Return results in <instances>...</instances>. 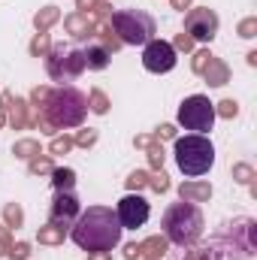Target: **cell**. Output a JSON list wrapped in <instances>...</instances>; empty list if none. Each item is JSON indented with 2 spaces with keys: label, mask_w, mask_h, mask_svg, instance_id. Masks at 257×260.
<instances>
[{
  "label": "cell",
  "mask_w": 257,
  "mask_h": 260,
  "mask_svg": "<svg viewBox=\"0 0 257 260\" xmlns=\"http://www.w3.org/2000/svg\"><path fill=\"white\" fill-rule=\"evenodd\" d=\"M70 236L82 251H112L121 242V224L109 206H88L70 227Z\"/></svg>",
  "instance_id": "cell-1"
},
{
  "label": "cell",
  "mask_w": 257,
  "mask_h": 260,
  "mask_svg": "<svg viewBox=\"0 0 257 260\" xmlns=\"http://www.w3.org/2000/svg\"><path fill=\"white\" fill-rule=\"evenodd\" d=\"M160 227H164L167 242H173V245H179V248H191V245L200 242L206 221H203V212H200L197 203H185V200H182V203H173V206L164 212Z\"/></svg>",
  "instance_id": "cell-2"
},
{
  "label": "cell",
  "mask_w": 257,
  "mask_h": 260,
  "mask_svg": "<svg viewBox=\"0 0 257 260\" xmlns=\"http://www.w3.org/2000/svg\"><path fill=\"white\" fill-rule=\"evenodd\" d=\"M40 112H46V118L58 130L79 127L85 121V115H88V97L79 88H52L49 103Z\"/></svg>",
  "instance_id": "cell-3"
},
{
  "label": "cell",
  "mask_w": 257,
  "mask_h": 260,
  "mask_svg": "<svg viewBox=\"0 0 257 260\" xmlns=\"http://www.w3.org/2000/svg\"><path fill=\"white\" fill-rule=\"evenodd\" d=\"M215 242L224 248V254L233 260H251L257 251V221L254 218H236L224 224L215 233Z\"/></svg>",
  "instance_id": "cell-4"
},
{
  "label": "cell",
  "mask_w": 257,
  "mask_h": 260,
  "mask_svg": "<svg viewBox=\"0 0 257 260\" xmlns=\"http://www.w3.org/2000/svg\"><path fill=\"white\" fill-rule=\"evenodd\" d=\"M176 164L185 176H203L215 164V145L203 133L176 136Z\"/></svg>",
  "instance_id": "cell-5"
},
{
  "label": "cell",
  "mask_w": 257,
  "mask_h": 260,
  "mask_svg": "<svg viewBox=\"0 0 257 260\" xmlns=\"http://www.w3.org/2000/svg\"><path fill=\"white\" fill-rule=\"evenodd\" d=\"M109 24L115 27L121 46H145L148 40H154V18L142 9H121L112 12Z\"/></svg>",
  "instance_id": "cell-6"
},
{
  "label": "cell",
  "mask_w": 257,
  "mask_h": 260,
  "mask_svg": "<svg viewBox=\"0 0 257 260\" xmlns=\"http://www.w3.org/2000/svg\"><path fill=\"white\" fill-rule=\"evenodd\" d=\"M215 103L203 94H191L182 100L179 106V124L185 130H194V133H209L212 124H215Z\"/></svg>",
  "instance_id": "cell-7"
},
{
  "label": "cell",
  "mask_w": 257,
  "mask_h": 260,
  "mask_svg": "<svg viewBox=\"0 0 257 260\" xmlns=\"http://www.w3.org/2000/svg\"><path fill=\"white\" fill-rule=\"evenodd\" d=\"M46 70L55 82H73L85 73V55H82V49L52 46L46 55Z\"/></svg>",
  "instance_id": "cell-8"
},
{
  "label": "cell",
  "mask_w": 257,
  "mask_h": 260,
  "mask_svg": "<svg viewBox=\"0 0 257 260\" xmlns=\"http://www.w3.org/2000/svg\"><path fill=\"white\" fill-rule=\"evenodd\" d=\"M218 27H221V21H218L215 9H209V6L188 9V18H185V34L191 37L194 43H197V40H200V43H212V40H215V34H218Z\"/></svg>",
  "instance_id": "cell-9"
},
{
  "label": "cell",
  "mask_w": 257,
  "mask_h": 260,
  "mask_svg": "<svg viewBox=\"0 0 257 260\" xmlns=\"http://www.w3.org/2000/svg\"><path fill=\"white\" fill-rule=\"evenodd\" d=\"M115 215H118L121 230H139V227H145V221L151 215V206H148V200L142 194H127L118 200Z\"/></svg>",
  "instance_id": "cell-10"
},
{
  "label": "cell",
  "mask_w": 257,
  "mask_h": 260,
  "mask_svg": "<svg viewBox=\"0 0 257 260\" xmlns=\"http://www.w3.org/2000/svg\"><path fill=\"white\" fill-rule=\"evenodd\" d=\"M176 49L167 43V40H148L145 43V49H142V67L148 70V73H170L173 67H176Z\"/></svg>",
  "instance_id": "cell-11"
},
{
  "label": "cell",
  "mask_w": 257,
  "mask_h": 260,
  "mask_svg": "<svg viewBox=\"0 0 257 260\" xmlns=\"http://www.w3.org/2000/svg\"><path fill=\"white\" fill-rule=\"evenodd\" d=\"M79 218V200L70 191H58L49 209V224L55 227H73V221Z\"/></svg>",
  "instance_id": "cell-12"
},
{
  "label": "cell",
  "mask_w": 257,
  "mask_h": 260,
  "mask_svg": "<svg viewBox=\"0 0 257 260\" xmlns=\"http://www.w3.org/2000/svg\"><path fill=\"white\" fill-rule=\"evenodd\" d=\"M64 30L73 37V40H88V37H94L97 21L88 18L85 12H70V15L64 18Z\"/></svg>",
  "instance_id": "cell-13"
},
{
  "label": "cell",
  "mask_w": 257,
  "mask_h": 260,
  "mask_svg": "<svg viewBox=\"0 0 257 260\" xmlns=\"http://www.w3.org/2000/svg\"><path fill=\"white\" fill-rule=\"evenodd\" d=\"M167 251H170V242H167L164 233L160 236H148V239L139 242V257L142 260H164Z\"/></svg>",
  "instance_id": "cell-14"
},
{
  "label": "cell",
  "mask_w": 257,
  "mask_h": 260,
  "mask_svg": "<svg viewBox=\"0 0 257 260\" xmlns=\"http://www.w3.org/2000/svg\"><path fill=\"white\" fill-rule=\"evenodd\" d=\"M182 260H230V257H227L224 248L212 239V242H206V245H191V248L182 254Z\"/></svg>",
  "instance_id": "cell-15"
},
{
  "label": "cell",
  "mask_w": 257,
  "mask_h": 260,
  "mask_svg": "<svg viewBox=\"0 0 257 260\" xmlns=\"http://www.w3.org/2000/svg\"><path fill=\"white\" fill-rule=\"evenodd\" d=\"M179 197L185 203H206V200H212V185L209 182H182Z\"/></svg>",
  "instance_id": "cell-16"
},
{
  "label": "cell",
  "mask_w": 257,
  "mask_h": 260,
  "mask_svg": "<svg viewBox=\"0 0 257 260\" xmlns=\"http://www.w3.org/2000/svg\"><path fill=\"white\" fill-rule=\"evenodd\" d=\"M203 79H206V85L221 88V85H227V82H230V67L224 64L221 58H215V55H212V61H209V67H206Z\"/></svg>",
  "instance_id": "cell-17"
},
{
  "label": "cell",
  "mask_w": 257,
  "mask_h": 260,
  "mask_svg": "<svg viewBox=\"0 0 257 260\" xmlns=\"http://www.w3.org/2000/svg\"><path fill=\"white\" fill-rule=\"evenodd\" d=\"M6 109H9L6 121H9V124H12L15 130H24L27 124H30V115H27L30 103H27V100H21V97H12V103H9Z\"/></svg>",
  "instance_id": "cell-18"
},
{
  "label": "cell",
  "mask_w": 257,
  "mask_h": 260,
  "mask_svg": "<svg viewBox=\"0 0 257 260\" xmlns=\"http://www.w3.org/2000/svg\"><path fill=\"white\" fill-rule=\"evenodd\" d=\"M94 37H100V46L112 55V52H118L121 49V40H118V34H115V27L109 24V18H103V21H97V30H94Z\"/></svg>",
  "instance_id": "cell-19"
},
{
  "label": "cell",
  "mask_w": 257,
  "mask_h": 260,
  "mask_svg": "<svg viewBox=\"0 0 257 260\" xmlns=\"http://www.w3.org/2000/svg\"><path fill=\"white\" fill-rule=\"evenodd\" d=\"M58 21H61V9H58V6H43V9L34 15V27H37V34H49V27L58 24Z\"/></svg>",
  "instance_id": "cell-20"
},
{
  "label": "cell",
  "mask_w": 257,
  "mask_h": 260,
  "mask_svg": "<svg viewBox=\"0 0 257 260\" xmlns=\"http://www.w3.org/2000/svg\"><path fill=\"white\" fill-rule=\"evenodd\" d=\"M76 9L79 12H85L88 18H97V21H103V18H109V3L106 0H76Z\"/></svg>",
  "instance_id": "cell-21"
},
{
  "label": "cell",
  "mask_w": 257,
  "mask_h": 260,
  "mask_svg": "<svg viewBox=\"0 0 257 260\" xmlns=\"http://www.w3.org/2000/svg\"><path fill=\"white\" fill-rule=\"evenodd\" d=\"M82 55H85V67L88 70H106L109 67V58H112L103 46H88Z\"/></svg>",
  "instance_id": "cell-22"
},
{
  "label": "cell",
  "mask_w": 257,
  "mask_h": 260,
  "mask_svg": "<svg viewBox=\"0 0 257 260\" xmlns=\"http://www.w3.org/2000/svg\"><path fill=\"white\" fill-rule=\"evenodd\" d=\"M67 236V227H55V224H46V227H40L37 230V239H40V245H61Z\"/></svg>",
  "instance_id": "cell-23"
},
{
  "label": "cell",
  "mask_w": 257,
  "mask_h": 260,
  "mask_svg": "<svg viewBox=\"0 0 257 260\" xmlns=\"http://www.w3.org/2000/svg\"><path fill=\"white\" fill-rule=\"evenodd\" d=\"M52 185H55V191H73L76 173H73L70 167H55V170H52Z\"/></svg>",
  "instance_id": "cell-24"
},
{
  "label": "cell",
  "mask_w": 257,
  "mask_h": 260,
  "mask_svg": "<svg viewBox=\"0 0 257 260\" xmlns=\"http://www.w3.org/2000/svg\"><path fill=\"white\" fill-rule=\"evenodd\" d=\"M12 154L21 157V160H30V157H37V154H43V151H40V139H18V142L12 145Z\"/></svg>",
  "instance_id": "cell-25"
},
{
  "label": "cell",
  "mask_w": 257,
  "mask_h": 260,
  "mask_svg": "<svg viewBox=\"0 0 257 260\" xmlns=\"http://www.w3.org/2000/svg\"><path fill=\"white\" fill-rule=\"evenodd\" d=\"M109 106H112V103H109V97H106L100 88H91V94H88V109H91L94 115H106V112H109Z\"/></svg>",
  "instance_id": "cell-26"
},
{
  "label": "cell",
  "mask_w": 257,
  "mask_h": 260,
  "mask_svg": "<svg viewBox=\"0 0 257 260\" xmlns=\"http://www.w3.org/2000/svg\"><path fill=\"white\" fill-rule=\"evenodd\" d=\"M145 154H148V164H151V170H164V160H167V154H164V145H160V139H148V145H145Z\"/></svg>",
  "instance_id": "cell-27"
},
{
  "label": "cell",
  "mask_w": 257,
  "mask_h": 260,
  "mask_svg": "<svg viewBox=\"0 0 257 260\" xmlns=\"http://www.w3.org/2000/svg\"><path fill=\"white\" fill-rule=\"evenodd\" d=\"M3 224H6L9 230H12V227L18 230V227L24 224V209H21L18 203H6V206H3Z\"/></svg>",
  "instance_id": "cell-28"
},
{
  "label": "cell",
  "mask_w": 257,
  "mask_h": 260,
  "mask_svg": "<svg viewBox=\"0 0 257 260\" xmlns=\"http://www.w3.org/2000/svg\"><path fill=\"white\" fill-rule=\"evenodd\" d=\"M52 157L49 154H37V157H30L27 160V173L30 176H52Z\"/></svg>",
  "instance_id": "cell-29"
},
{
  "label": "cell",
  "mask_w": 257,
  "mask_h": 260,
  "mask_svg": "<svg viewBox=\"0 0 257 260\" xmlns=\"http://www.w3.org/2000/svg\"><path fill=\"white\" fill-rule=\"evenodd\" d=\"M49 49H52V40H49V34H37V37L30 40V46H27L30 58H46V55H49Z\"/></svg>",
  "instance_id": "cell-30"
},
{
  "label": "cell",
  "mask_w": 257,
  "mask_h": 260,
  "mask_svg": "<svg viewBox=\"0 0 257 260\" xmlns=\"http://www.w3.org/2000/svg\"><path fill=\"white\" fill-rule=\"evenodd\" d=\"M124 185H127L130 194H139L142 188H148V173L145 170H133L127 179H124Z\"/></svg>",
  "instance_id": "cell-31"
},
{
  "label": "cell",
  "mask_w": 257,
  "mask_h": 260,
  "mask_svg": "<svg viewBox=\"0 0 257 260\" xmlns=\"http://www.w3.org/2000/svg\"><path fill=\"white\" fill-rule=\"evenodd\" d=\"M257 179L254 167L251 164H233V182H239V185H251Z\"/></svg>",
  "instance_id": "cell-32"
},
{
  "label": "cell",
  "mask_w": 257,
  "mask_h": 260,
  "mask_svg": "<svg viewBox=\"0 0 257 260\" xmlns=\"http://www.w3.org/2000/svg\"><path fill=\"white\" fill-rule=\"evenodd\" d=\"M49 94H52V88L49 85H40V88H34L30 91V109H46V103H49Z\"/></svg>",
  "instance_id": "cell-33"
},
{
  "label": "cell",
  "mask_w": 257,
  "mask_h": 260,
  "mask_svg": "<svg viewBox=\"0 0 257 260\" xmlns=\"http://www.w3.org/2000/svg\"><path fill=\"white\" fill-rule=\"evenodd\" d=\"M148 188H151L154 194H167V191H170L173 185H170V176H167L164 170H157L154 176H148Z\"/></svg>",
  "instance_id": "cell-34"
},
{
  "label": "cell",
  "mask_w": 257,
  "mask_h": 260,
  "mask_svg": "<svg viewBox=\"0 0 257 260\" xmlns=\"http://www.w3.org/2000/svg\"><path fill=\"white\" fill-rule=\"evenodd\" d=\"M215 115H221V118H236V115H239V103L227 97V100L215 103Z\"/></svg>",
  "instance_id": "cell-35"
},
{
  "label": "cell",
  "mask_w": 257,
  "mask_h": 260,
  "mask_svg": "<svg viewBox=\"0 0 257 260\" xmlns=\"http://www.w3.org/2000/svg\"><path fill=\"white\" fill-rule=\"evenodd\" d=\"M209 61H212V52H209V49H200V52H194L191 70L197 73V76H203V73H206V67H209Z\"/></svg>",
  "instance_id": "cell-36"
},
{
  "label": "cell",
  "mask_w": 257,
  "mask_h": 260,
  "mask_svg": "<svg viewBox=\"0 0 257 260\" xmlns=\"http://www.w3.org/2000/svg\"><path fill=\"white\" fill-rule=\"evenodd\" d=\"M70 148H73V136H52V142H49V151H52V154H67V151H70Z\"/></svg>",
  "instance_id": "cell-37"
},
{
  "label": "cell",
  "mask_w": 257,
  "mask_h": 260,
  "mask_svg": "<svg viewBox=\"0 0 257 260\" xmlns=\"http://www.w3.org/2000/svg\"><path fill=\"white\" fill-rule=\"evenodd\" d=\"M9 260H27L30 257V242H12L9 251H6Z\"/></svg>",
  "instance_id": "cell-38"
},
{
  "label": "cell",
  "mask_w": 257,
  "mask_h": 260,
  "mask_svg": "<svg viewBox=\"0 0 257 260\" xmlns=\"http://www.w3.org/2000/svg\"><path fill=\"white\" fill-rule=\"evenodd\" d=\"M94 142H97V130H91V127L79 130V133L73 136V145H79V148H91Z\"/></svg>",
  "instance_id": "cell-39"
},
{
  "label": "cell",
  "mask_w": 257,
  "mask_h": 260,
  "mask_svg": "<svg viewBox=\"0 0 257 260\" xmlns=\"http://www.w3.org/2000/svg\"><path fill=\"white\" fill-rule=\"evenodd\" d=\"M236 34H239L242 40L257 37V18H254V15H251V18H242V21H239V27H236Z\"/></svg>",
  "instance_id": "cell-40"
},
{
  "label": "cell",
  "mask_w": 257,
  "mask_h": 260,
  "mask_svg": "<svg viewBox=\"0 0 257 260\" xmlns=\"http://www.w3.org/2000/svg\"><path fill=\"white\" fill-rule=\"evenodd\" d=\"M170 46H173L176 52H191V49H194V40L188 37V34H176V40H173Z\"/></svg>",
  "instance_id": "cell-41"
},
{
  "label": "cell",
  "mask_w": 257,
  "mask_h": 260,
  "mask_svg": "<svg viewBox=\"0 0 257 260\" xmlns=\"http://www.w3.org/2000/svg\"><path fill=\"white\" fill-rule=\"evenodd\" d=\"M9 245H12V230L6 224H0V254H6Z\"/></svg>",
  "instance_id": "cell-42"
},
{
  "label": "cell",
  "mask_w": 257,
  "mask_h": 260,
  "mask_svg": "<svg viewBox=\"0 0 257 260\" xmlns=\"http://www.w3.org/2000/svg\"><path fill=\"white\" fill-rule=\"evenodd\" d=\"M154 139H160V142H164V139H176V127H173V124H160L157 133H154Z\"/></svg>",
  "instance_id": "cell-43"
},
{
  "label": "cell",
  "mask_w": 257,
  "mask_h": 260,
  "mask_svg": "<svg viewBox=\"0 0 257 260\" xmlns=\"http://www.w3.org/2000/svg\"><path fill=\"white\" fill-rule=\"evenodd\" d=\"M124 260H139V242H127L124 245Z\"/></svg>",
  "instance_id": "cell-44"
},
{
  "label": "cell",
  "mask_w": 257,
  "mask_h": 260,
  "mask_svg": "<svg viewBox=\"0 0 257 260\" xmlns=\"http://www.w3.org/2000/svg\"><path fill=\"white\" fill-rule=\"evenodd\" d=\"M88 260H112V251H88Z\"/></svg>",
  "instance_id": "cell-45"
},
{
  "label": "cell",
  "mask_w": 257,
  "mask_h": 260,
  "mask_svg": "<svg viewBox=\"0 0 257 260\" xmlns=\"http://www.w3.org/2000/svg\"><path fill=\"white\" fill-rule=\"evenodd\" d=\"M170 3H173V9H182V12L191 9V0H170Z\"/></svg>",
  "instance_id": "cell-46"
},
{
  "label": "cell",
  "mask_w": 257,
  "mask_h": 260,
  "mask_svg": "<svg viewBox=\"0 0 257 260\" xmlns=\"http://www.w3.org/2000/svg\"><path fill=\"white\" fill-rule=\"evenodd\" d=\"M245 58H248V67H257V52H248Z\"/></svg>",
  "instance_id": "cell-47"
},
{
  "label": "cell",
  "mask_w": 257,
  "mask_h": 260,
  "mask_svg": "<svg viewBox=\"0 0 257 260\" xmlns=\"http://www.w3.org/2000/svg\"><path fill=\"white\" fill-rule=\"evenodd\" d=\"M6 124V109H0V127Z\"/></svg>",
  "instance_id": "cell-48"
}]
</instances>
